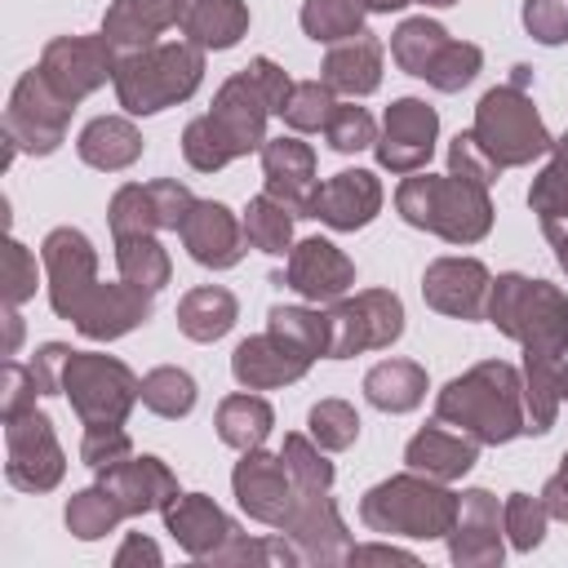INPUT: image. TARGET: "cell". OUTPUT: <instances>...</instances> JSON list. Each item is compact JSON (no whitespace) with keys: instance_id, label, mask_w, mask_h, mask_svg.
Returning <instances> with one entry per match:
<instances>
[{"instance_id":"cell-53","label":"cell","mask_w":568,"mask_h":568,"mask_svg":"<svg viewBox=\"0 0 568 568\" xmlns=\"http://www.w3.org/2000/svg\"><path fill=\"white\" fill-rule=\"evenodd\" d=\"M524 27L541 44L568 40V0H524Z\"/></svg>"},{"instance_id":"cell-5","label":"cell","mask_w":568,"mask_h":568,"mask_svg":"<svg viewBox=\"0 0 568 568\" xmlns=\"http://www.w3.org/2000/svg\"><path fill=\"white\" fill-rule=\"evenodd\" d=\"M359 519L373 532H399V537H444L457 524V493H448L439 479H426L417 470L395 475L364 493Z\"/></svg>"},{"instance_id":"cell-47","label":"cell","mask_w":568,"mask_h":568,"mask_svg":"<svg viewBox=\"0 0 568 568\" xmlns=\"http://www.w3.org/2000/svg\"><path fill=\"white\" fill-rule=\"evenodd\" d=\"M311 439L324 453H342L359 439V413L346 399H320L311 408Z\"/></svg>"},{"instance_id":"cell-52","label":"cell","mask_w":568,"mask_h":568,"mask_svg":"<svg viewBox=\"0 0 568 568\" xmlns=\"http://www.w3.org/2000/svg\"><path fill=\"white\" fill-rule=\"evenodd\" d=\"M80 457H84V466L106 470V466L133 457V444H129L124 426H89L84 439H80Z\"/></svg>"},{"instance_id":"cell-22","label":"cell","mask_w":568,"mask_h":568,"mask_svg":"<svg viewBox=\"0 0 568 568\" xmlns=\"http://www.w3.org/2000/svg\"><path fill=\"white\" fill-rule=\"evenodd\" d=\"M182 244L186 253L200 262V266H213V271H226L244 257V222H235V213L217 200H195V209L186 213L182 222Z\"/></svg>"},{"instance_id":"cell-10","label":"cell","mask_w":568,"mask_h":568,"mask_svg":"<svg viewBox=\"0 0 568 568\" xmlns=\"http://www.w3.org/2000/svg\"><path fill=\"white\" fill-rule=\"evenodd\" d=\"M75 102H67L44 75L40 67L27 71L18 84H13V98H9V111H4V142L13 151H31V155H49L62 146L67 138V120H71Z\"/></svg>"},{"instance_id":"cell-6","label":"cell","mask_w":568,"mask_h":568,"mask_svg":"<svg viewBox=\"0 0 568 568\" xmlns=\"http://www.w3.org/2000/svg\"><path fill=\"white\" fill-rule=\"evenodd\" d=\"M475 142L501 164V169H515V164H532L537 155H546L555 146V138L546 133L532 98L519 89V84H497L479 98L475 106Z\"/></svg>"},{"instance_id":"cell-55","label":"cell","mask_w":568,"mask_h":568,"mask_svg":"<svg viewBox=\"0 0 568 568\" xmlns=\"http://www.w3.org/2000/svg\"><path fill=\"white\" fill-rule=\"evenodd\" d=\"M248 80L257 84V93L266 98V106H271V115H284V106H288V93H293V80L271 62V58H253L248 67Z\"/></svg>"},{"instance_id":"cell-38","label":"cell","mask_w":568,"mask_h":568,"mask_svg":"<svg viewBox=\"0 0 568 568\" xmlns=\"http://www.w3.org/2000/svg\"><path fill=\"white\" fill-rule=\"evenodd\" d=\"M115 262H120V275L138 288H164L173 266H169V253L160 248L155 235H115Z\"/></svg>"},{"instance_id":"cell-28","label":"cell","mask_w":568,"mask_h":568,"mask_svg":"<svg viewBox=\"0 0 568 568\" xmlns=\"http://www.w3.org/2000/svg\"><path fill=\"white\" fill-rule=\"evenodd\" d=\"M475 457H479V439L453 435V430H444V422L422 426V430L408 439V448H404L408 470H417V475H426V479H439V484L462 479V475L475 466Z\"/></svg>"},{"instance_id":"cell-41","label":"cell","mask_w":568,"mask_h":568,"mask_svg":"<svg viewBox=\"0 0 568 568\" xmlns=\"http://www.w3.org/2000/svg\"><path fill=\"white\" fill-rule=\"evenodd\" d=\"M138 399L155 413V417H186L195 408V377L164 364V368H151L138 386Z\"/></svg>"},{"instance_id":"cell-27","label":"cell","mask_w":568,"mask_h":568,"mask_svg":"<svg viewBox=\"0 0 568 568\" xmlns=\"http://www.w3.org/2000/svg\"><path fill=\"white\" fill-rule=\"evenodd\" d=\"M164 524H169V532L182 541V550L191 555V559H213L240 528L213 506V497H204V493H178L169 506H164Z\"/></svg>"},{"instance_id":"cell-29","label":"cell","mask_w":568,"mask_h":568,"mask_svg":"<svg viewBox=\"0 0 568 568\" xmlns=\"http://www.w3.org/2000/svg\"><path fill=\"white\" fill-rule=\"evenodd\" d=\"M320 71H324V84H328L333 93L364 98V93H373V89L382 84V40L368 36V31H359V36H351V40L333 44Z\"/></svg>"},{"instance_id":"cell-24","label":"cell","mask_w":568,"mask_h":568,"mask_svg":"<svg viewBox=\"0 0 568 568\" xmlns=\"http://www.w3.org/2000/svg\"><path fill=\"white\" fill-rule=\"evenodd\" d=\"M146 315H151V288L120 280V284H93V293L84 297V306L71 324L93 342H111V337H124L129 328L146 324Z\"/></svg>"},{"instance_id":"cell-23","label":"cell","mask_w":568,"mask_h":568,"mask_svg":"<svg viewBox=\"0 0 568 568\" xmlns=\"http://www.w3.org/2000/svg\"><path fill=\"white\" fill-rule=\"evenodd\" d=\"M377 209H382V182L368 169H342L328 182H320L311 217H320L333 231H359L377 217Z\"/></svg>"},{"instance_id":"cell-26","label":"cell","mask_w":568,"mask_h":568,"mask_svg":"<svg viewBox=\"0 0 568 568\" xmlns=\"http://www.w3.org/2000/svg\"><path fill=\"white\" fill-rule=\"evenodd\" d=\"M501 510L497 497L484 488H470L457 497V524H453V564H501Z\"/></svg>"},{"instance_id":"cell-31","label":"cell","mask_w":568,"mask_h":568,"mask_svg":"<svg viewBox=\"0 0 568 568\" xmlns=\"http://www.w3.org/2000/svg\"><path fill=\"white\" fill-rule=\"evenodd\" d=\"M524 404H528V430L546 435L555 426L559 404L568 399V359L564 355H537L524 351Z\"/></svg>"},{"instance_id":"cell-36","label":"cell","mask_w":568,"mask_h":568,"mask_svg":"<svg viewBox=\"0 0 568 568\" xmlns=\"http://www.w3.org/2000/svg\"><path fill=\"white\" fill-rule=\"evenodd\" d=\"M550 151H555L550 164H546L541 178L528 186V204H532V213L541 217L546 240L568 235V133H564Z\"/></svg>"},{"instance_id":"cell-59","label":"cell","mask_w":568,"mask_h":568,"mask_svg":"<svg viewBox=\"0 0 568 568\" xmlns=\"http://www.w3.org/2000/svg\"><path fill=\"white\" fill-rule=\"evenodd\" d=\"M133 559H146V564H160V546H155V541H146L142 532H129V541L120 546V555H115V564L124 568V564H133Z\"/></svg>"},{"instance_id":"cell-11","label":"cell","mask_w":568,"mask_h":568,"mask_svg":"<svg viewBox=\"0 0 568 568\" xmlns=\"http://www.w3.org/2000/svg\"><path fill=\"white\" fill-rule=\"evenodd\" d=\"M4 444H9V462H4V475L13 488H27V493H49L58 479H62V448L53 439V422L44 413L22 408L13 417H4Z\"/></svg>"},{"instance_id":"cell-1","label":"cell","mask_w":568,"mask_h":568,"mask_svg":"<svg viewBox=\"0 0 568 568\" xmlns=\"http://www.w3.org/2000/svg\"><path fill=\"white\" fill-rule=\"evenodd\" d=\"M435 417L444 426H457L462 435H470L479 444H506V439L524 435L528 430V413H524L519 373L506 359L475 364L470 373L453 377L439 390Z\"/></svg>"},{"instance_id":"cell-60","label":"cell","mask_w":568,"mask_h":568,"mask_svg":"<svg viewBox=\"0 0 568 568\" xmlns=\"http://www.w3.org/2000/svg\"><path fill=\"white\" fill-rule=\"evenodd\" d=\"M4 320H9V342H4V351L13 355V351H18V337H22V320H18V311H13V306H9V315H4Z\"/></svg>"},{"instance_id":"cell-49","label":"cell","mask_w":568,"mask_h":568,"mask_svg":"<svg viewBox=\"0 0 568 568\" xmlns=\"http://www.w3.org/2000/svg\"><path fill=\"white\" fill-rule=\"evenodd\" d=\"M182 155H186V164L200 169V173H217L222 164L235 160L231 146L222 142V133L209 124V115H200V120L186 124V133H182Z\"/></svg>"},{"instance_id":"cell-9","label":"cell","mask_w":568,"mask_h":568,"mask_svg":"<svg viewBox=\"0 0 568 568\" xmlns=\"http://www.w3.org/2000/svg\"><path fill=\"white\" fill-rule=\"evenodd\" d=\"M328 359H346L359 351H382L404 333V302L386 288H364L355 297H337L328 311Z\"/></svg>"},{"instance_id":"cell-2","label":"cell","mask_w":568,"mask_h":568,"mask_svg":"<svg viewBox=\"0 0 568 568\" xmlns=\"http://www.w3.org/2000/svg\"><path fill=\"white\" fill-rule=\"evenodd\" d=\"M395 209L408 226H422L448 244H475L493 226V200L488 186L466 182V178H404L395 191Z\"/></svg>"},{"instance_id":"cell-17","label":"cell","mask_w":568,"mask_h":568,"mask_svg":"<svg viewBox=\"0 0 568 568\" xmlns=\"http://www.w3.org/2000/svg\"><path fill=\"white\" fill-rule=\"evenodd\" d=\"M280 284H288L306 302H337L355 284V262L337 244L311 235V240H302V244L288 248V266H284V280Z\"/></svg>"},{"instance_id":"cell-15","label":"cell","mask_w":568,"mask_h":568,"mask_svg":"<svg viewBox=\"0 0 568 568\" xmlns=\"http://www.w3.org/2000/svg\"><path fill=\"white\" fill-rule=\"evenodd\" d=\"M488 288H493V275L475 257H435L422 275L426 306H435L439 315H453V320H484Z\"/></svg>"},{"instance_id":"cell-45","label":"cell","mask_w":568,"mask_h":568,"mask_svg":"<svg viewBox=\"0 0 568 568\" xmlns=\"http://www.w3.org/2000/svg\"><path fill=\"white\" fill-rule=\"evenodd\" d=\"M333 111H337V102L324 80H297L288 93V106H284V124L293 133H320V129H328Z\"/></svg>"},{"instance_id":"cell-13","label":"cell","mask_w":568,"mask_h":568,"mask_svg":"<svg viewBox=\"0 0 568 568\" xmlns=\"http://www.w3.org/2000/svg\"><path fill=\"white\" fill-rule=\"evenodd\" d=\"M40 257H44V271H49V302H53V311L62 320H75L84 297L98 284V253H93L89 235L75 231V226H58V231L44 235Z\"/></svg>"},{"instance_id":"cell-37","label":"cell","mask_w":568,"mask_h":568,"mask_svg":"<svg viewBox=\"0 0 568 568\" xmlns=\"http://www.w3.org/2000/svg\"><path fill=\"white\" fill-rule=\"evenodd\" d=\"M271 426H275V413H271V404L262 395H248L244 390V395H226L217 404V435H222V444H231L240 453L262 448L266 435H271Z\"/></svg>"},{"instance_id":"cell-18","label":"cell","mask_w":568,"mask_h":568,"mask_svg":"<svg viewBox=\"0 0 568 568\" xmlns=\"http://www.w3.org/2000/svg\"><path fill=\"white\" fill-rule=\"evenodd\" d=\"M266 115H271V106H266V98L257 93V84L248 80V71H235V75L217 89L213 111H209V124L222 133V142H226L231 155L240 160V155H248V151H257V146L266 142Z\"/></svg>"},{"instance_id":"cell-33","label":"cell","mask_w":568,"mask_h":568,"mask_svg":"<svg viewBox=\"0 0 568 568\" xmlns=\"http://www.w3.org/2000/svg\"><path fill=\"white\" fill-rule=\"evenodd\" d=\"M75 151H80L84 164H93L102 173H115V169H129L142 155V133L120 115H98V120L84 124Z\"/></svg>"},{"instance_id":"cell-20","label":"cell","mask_w":568,"mask_h":568,"mask_svg":"<svg viewBox=\"0 0 568 568\" xmlns=\"http://www.w3.org/2000/svg\"><path fill=\"white\" fill-rule=\"evenodd\" d=\"M280 532L293 537L297 555L311 559V564H337L351 555V541H346V524L333 506L328 493H297L288 519L280 524Z\"/></svg>"},{"instance_id":"cell-57","label":"cell","mask_w":568,"mask_h":568,"mask_svg":"<svg viewBox=\"0 0 568 568\" xmlns=\"http://www.w3.org/2000/svg\"><path fill=\"white\" fill-rule=\"evenodd\" d=\"M36 377H31V364H18V359H9L4 364V417H13V413H22V408H31L36 404Z\"/></svg>"},{"instance_id":"cell-46","label":"cell","mask_w":568,"mask_h":568,"mask_svg":"<svg viewBox=\"0 0 568 568\" xmlns=\"http://www.w3.org/2000/svg\"><path fill=\"white\" fill-rule=\"evenodd\" d=\"M280 457H284L297 493H328L333 488V466L324 462V448L311 444L306 435H284Z\"/></svg>"},{"instance_id":"cell-42","label":"cell","mask_w":568,"mask_h":568,"mask_svg":"<svg viewBox=\"0 0 568 568\" xmlns=\"http://www.w3.org/2000/svg\"><path fill=\"white\" fill-rule=\"evenodd\" d=\"M160 226V209L151 195V182H129L111 195V235H155Z\"/></svg>"},{"instance_id":"cell-3","label":"cell","mask_w":568,"mask_h":568,"mask_svg":"<svg viewBox=\"0 0 568 568\" xmlns=\"http://www.w3.org/2000/svg\"><path fill=\"white\" fill-rule=\"evenodd\" d=\"M204 80V49L191 40L146 44L115 67V98L129 115H155L186 102Z\"/></svg>"},{"instance_id":"cell-30","label":"cell","mask_w":568,"mask_h":568,"mask_svg":"<svg viewBox=\"0 0 568 568\" xmlns=\"http://www.w3.org/2000/svg\"><path fill=\"white\" fill-rule=\"evenodd\" d=\"M178 9H182V0H115L102 18V36L115 49L138 53V49L155 44V36L178 22Z\"/></svg>"},{"instance_id":"cell-51","label":"cell","mask_w":568,"mask_h":568,"mask_svg":"<svg viewBox=\"0 0 568 568\" xmlns=\"http://www.w3.org/2000/svg\"><path fill=\"white\" fill-rule=\"evenodd\" d=\"M448 173L453 178H466V182H479V186H488V182H497L501 178V164L475 142V133H457L453 138V146H448Z\"/></svg>"},{"instance_id":"cell-58","label":"cell","mask_w":568,"mask_h":568,"mask_svg":"<svg viewBox=\"0 0 568 568\" xmlns=\"http://www.w3.org/2000/svg\"><path fill=\"white\" fill-rule=\"evenodd\" d=\"M541 501H546V510H550L555 519H564V524H568V453H564V466H559V470L546 479Z\"/></svg>"},{"instance_id":"cell-48","label":"cell","mask_w":568,"mask_h":568,"mask_svg":"<svg viewBox=\"0 0 568 568\" xmlns=\"http://www.w3.org/2000/svg\"><path fill=\"white\" fill-rule=\"evenodd\" d=\"M546 519H550V510H546L541 497H528V493H510V497H506L501 528L510 532L515 550H532V546H541V537H546Z\"/></svg>"},{"instance_id":"cell-16","label":"cell","mask_w":568,"mask_h":568,"mask_svg":"<svg viewBox=\"0 0 568 568\" xmlns=\"http://www.w3.org/2000/svg\"><path fill=\"white\" fill-rule=\"evenodd\" d=\"M231 484H235V497H240V506L248 510V519L271 524V528H280V524L288 519L293 501H297L293 475H288V466H284V457H280V453L248 448V453H244V462L235 466Z\"/></svg>"},{"instance_id":"cell-43","label":"cell","mask_w":568,"mask_h":568,"mask_svg":"<svg viewBox=\"0 0 568 568\" xmlns=\"http://www.w3.org/2000/svg\"><path fill=\"white\" fill-rule=\"evenodd\" d=\"M266 320H271V333H280L284 342H293L311 359L328 355V315H320L311 306H271Z\"/></svg>"},{"instance_id":"cell-56","label":"cell","mask_w":568,"mask_h":568,"mask_svg":"<svg viewBox=\"0 0 568 568\" xmlns=\"http://www.w3.org/2000/svg\"><path fill=\"white\" fill-rule=\"evenodd\" d=\"M67 355H71V346H62V342H44V346L36 351V359H31V377H36V390H40V395H58V390H62Z\"/></svg>"},{"instance_id":"cell-34","label":"cell","mask_w":568,"mask_h":568,"mask_svg":"<svg viewBox=\"0 0 568 568\" xmlns=\"http://www.w3.org/2000/svg\"><path fill=\"white\" fill-rule=\"evenodd\" d=\"M364 395L382 413H413L426 399V368L413 359H382L368 368Z\"/></svg>"},{"instance_id":"cell-50","label":"cell","mask_w":568,"mask_h":568,"mask_svg":"<svg viewBox=\"0 0 568 568\" xmlns=\"http://www.w3.org/2000/svg\"><path fill=\"white\" fill-rule=\"evenodd\" d=\"M324 138H328L333 151L351 155V151H364V146L377 142V124H373V115H368L364 106H342V102H337V111H333Z\"/></svg>"},{"instance_id":"cell-12","label":"cell","mask_w":568,"mask_h":568,"mask_svg":"<svg viewBox=\"0 0 568 568\" xmlns=\"http://www.w3.org/2000/svg\"><path fill=\"white\" fill-rule=\"evenodd\" d=\"M115 67H120L115 44L106 36H58L44 44V58H40V75L67 102H80L106 80H115Z\"/></svg>"},{"instance_id":"cell-8","label":"cell","mask_w":568,"mask_h":568,"mask_svg":"<svg viewBox=\"0 0 568 568\" xmlns=\"http://www.w3.org/2000/svg\"><path fill=\"white\" fill-rule=\"evenodd\" d=\"M138 377L98 351H71L62 368V395L71 399L75 417L84 426H124L133 399H138Z\"/></svg>"},{"instance_id":"cell-62","label":"cell","mask_w":568,"mask_h":568,"mask_svg":"<svg viewBox=\"0 0 568 568\" xmlns=\"http://www.w3.org/2000/svg\"><path fill=\"white\" fill-rule=\"evenodd\" d=\"M422 4H430V9H448V4H457V0H422Z\"/></svg>"},{"instance_id":"cell-54","label":"cell","mask_w":568,"mask_h":568,"mask_svg":"<svg viewBox=\"0 0 568 568\" xmlns=\"http://www.w3.org/2000/svg\"><path fill=\"white\" fill-rule=\"evenodd\" d=\"M31 293H36V257H31L18 240H9V244H4V302L18 306V302H27Z\"/></svg>"},{"instance_id":"cell-7","label":"cell","mask_w":568,"mask_h":568,"mask_svg":"<svg viewBox=\"0 0 568 568\" xmlns=\"http://www.w3.org/2000/svg\"><path fill=\"white\" fill-rule=\"evenodd\" d=\"M390 58H395L408 75L435 84L439 93L466 89V84L479 75V62H484L479 44L453 40V36H448L439 22H430V18H408V22H399L395 36H390Z\"/></svg>"},{"instance_id":"cell-25","label":"cell","mask_w":568,"mask_h":568,"mask_svg":"<svg viewBox=\"0 0 568 568\" xmlns=\"http://www.w3.org/2000/svg\"><path fill=\"white\" fill-rule=\"evenodd\" d=\"M98 484L120 501L124 515L164 510L178 497V479L169 475V466L160 457H124V462L98 470Z\"/></svg>"},{"instance_id":"cell-40","label":"cell","mask_w":568,"mask_h":568,"mask_svg":"<svg viewBox=\"0 0 568 568\" xmlns=\"http://www.w3.org/2000/svg\"><path fill=\"white\" fill-rule=\"evenodd\" d=\"M364 4L359 0H306L302 4V31L320 44H342L364 31Z\"/></svg>"},{"instance_id":"cell-19","label":"cell","mask_w":568,"mask_h":568,"mask_svg":"<svg viewBox=\"0 0 568 568\" xmlns=\"http://www.w3.org/2000/svg\"><path fill=\"white\" fill-rule=\"evenodd\" d=\"M262 173H266V195L280 200L293 217H311L315 209V151L297 138H266L262 142Z\"/></svg>"},{"instance_id":"cell-21","label":"cell","mask_w":568,"mask_h":568,"mask_svg":"<svg viewBox=\"0 0 568 568\" xmlns=\"http://www.w3.org/2000/svg\"><path fill=\"white\" fill-rule=\"evenodd\" d=\"M311 368V355L297 351L293 342H284L280 333H257V337H244L231 355V373L244 390H275V386H288L297 382L302 373Z\"/></svg>"},{"instance_id":"cell-14","label":"cell","mask_w":568,"mask_h":568,"mask_svg":"<svg viewBox=\"0 0 568 568\" xmlns=\"http://www.w3.org/2000/svg\"><path fill=\"white\" fill-rule=\"evenodd\" d=\"M435 133H439V115L435 106H426L422 98H399L386 106L382 120V138L373 142L377 164L390 173H417L426 169L430 151H435Z\"/></svg>"},{"instance_id":"cell-44","label":"cell","mask_w":568,"mask_h":568,"mask_svg":"<svg viewBox=\"0 0 568 568\" xmlns=\"http://www.w3.org/2000/svg\"><path fill=\"white\" fill-rule=\"evenodd\" d=\"M120 519H124V510H120V501H115L102 484H98V488H84V493H75V497L67 501V528H71L80 541H93V537L111 532Z\"/></svg>"},{"instance_id":"cell-35","label":"cell","mask_w":568,"mask_h":568,"mask_svg":"<svg viewBox=\"0 0 568 568\" xmlns=\"http://www.w3.org/2000/svg\"><path fill=\"white\" fill-rule=\"evenodd\" d=\"M235 315H240V302L222 284H200L178 302V328L191 342H217L222 333H231Z\"/></svg>"},{"instance_id":"cell-61","label":"cell","mask_w":568,"mask_h":568,"mask_svg":"<svg viewBox=\"0 0 568 568\" xmlns=\"http://www.w3.org/2000/svg\"><path fill=\"white\" fill-rule=\"evenodd\" d=\"M368 13H390V9H404V4H413V0H359Z\"/></svg>"},{"instance_id":"cell-39","label":"cell","mask_w":568,"mask_h":568,"mask_svg":"<svg viewBox=\"0 0 568 568\" xmlns=\"http://www.w3.org/2000/svg\"><path fill=\"white\" fill-rule=\"evenodd\" d=\"M244 240L271 257H284L293 248V213L280 200H271L266 191L253 195L244 209Z\"/></svg>"},{"instance_id":"cell-32","label":"cell","mask_w":568,"mask_h":568,"mask_svg":"<svg viewBox=\"0 0 568 568\" xmlns=\"http://www.w3.org/2000/svg\"><path fill=\"white\" fill-rule=\"evenodd\" d=\"M178 27L200 49H231L248 31V9L240 0H182Z\"/></svg>"},{"instance_id":"cell-4","label":"cell","mask_w":568,"mask_h":568,"mask_svg":"<svg viewBox=\"0 0 568 568\" xmlns=\"http://www.w3.org/2000/svg\"><path fill=\"white\" fill-rule=\"evenodd\" d=\"M488 320L537 355H568V297L528 275H497L488 288Z\"/></svg>"}]
</instances>
